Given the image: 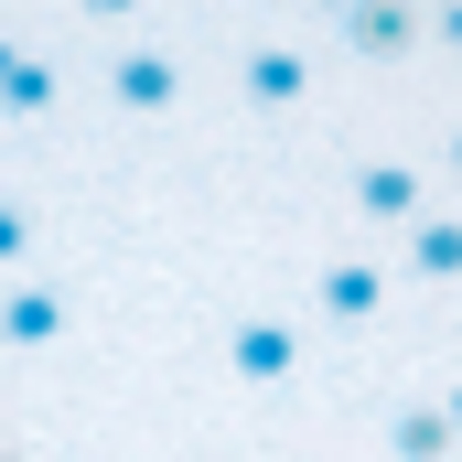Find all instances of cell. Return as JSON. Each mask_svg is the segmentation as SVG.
<instances>
[{
  "label": "cell",
  "mask_w": 462,
  "mask_h": 462,
  "mask_svg": "<svg viewBox=\"0 0 462 462\" xmlns=\"http://www.w3.org/2000/svg\"><path fill=\"white\" fill-rule=\"evenodd\" d=\"M236 365H247V376H269V365H291V334H236Z\"/></svg>",
  "instance_id": "1"
}]
</instances>
